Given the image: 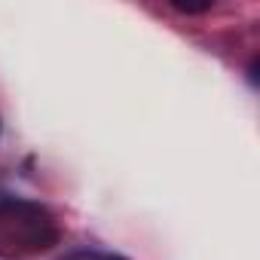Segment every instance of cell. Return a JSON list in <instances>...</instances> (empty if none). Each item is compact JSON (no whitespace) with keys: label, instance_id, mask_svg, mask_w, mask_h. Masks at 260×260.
Listing matches in <instances>:
<instances>
[{"label":"cell","instance_id":"cell-2","mask_svg":"<svg viewBox=\"0 0 260 260\" xmlns=\"http://www.w3.org/2000/svg\"><path fill=\"white\" fill-rule=\"evenodd\" d=\"M172 7H175L178 13H187V16H196V13H208V10H214L211 0H202V4H193V0H175Z\"/></svg>","mask_w":260,"mask_h":260},{"label":"cell","instance_id":"cell-1","mask_svg":"<svg viewBox=\"0 0 260 260\" xmlns=\"http://www.w3.org/2000/svg\"><path fill=\"white\" fill-rule=\"evenodd\" d=\"M61 230L55 214L31 199H0V257L28 260L58 245Z\"/></svg>","mask_w":260,"mask_h":260},{"label":"cell","instance_id":"cell-3","mask_svg":"<svg viewBox=\"0 0 260 260\" xmlns=\"http://www.w3.org/2000/svg\"><path fill=\"white\" fill-rule=\"evenodd\" d=\"M61 260H125V257L107 254V251H74V254H68V257H61Z\"/></svg>","mask_w":260,"mask_h":260}]
</instances>
